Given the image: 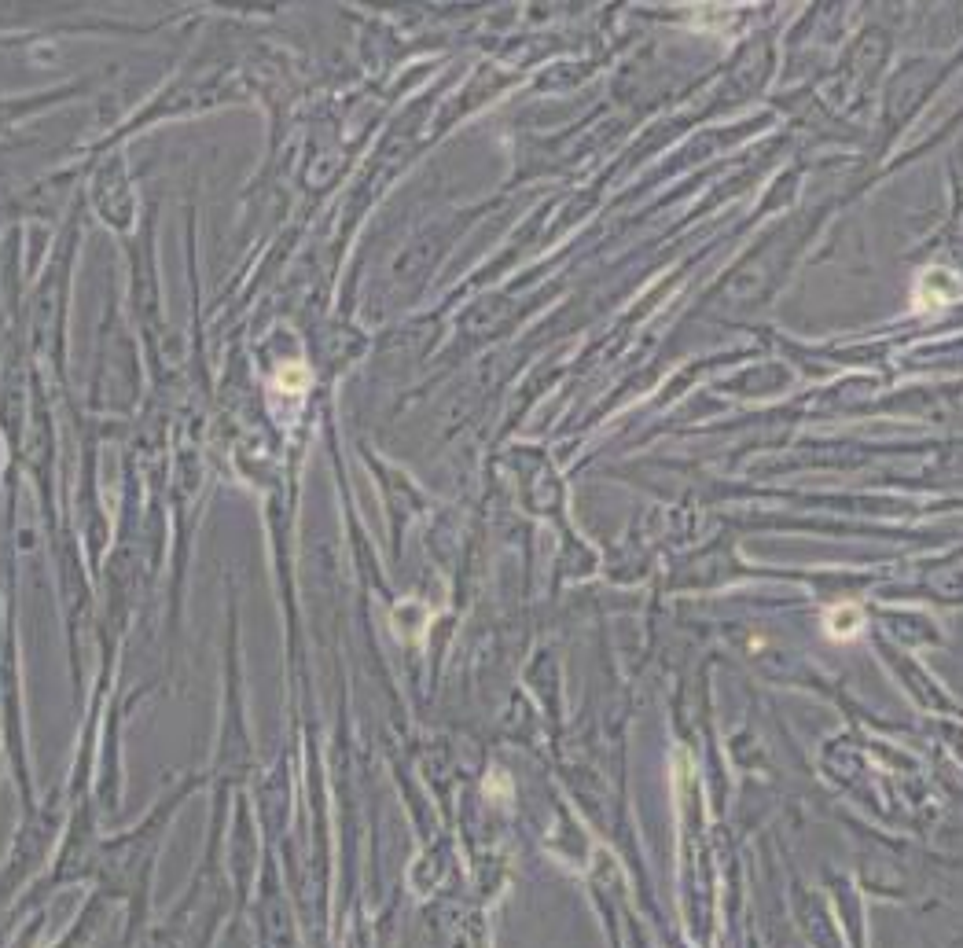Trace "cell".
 <instances>
[{
  "instance_id": "obj_1",
  "label": "cell",
  "mask_w": 963,
  "mask_h": 948,
  "mask_svg": "<svg viewBox=\"0 0 963 948\" xmlns=\"http://www.w3.org/2000/svg\"><path fill=\"white\" fill-rule=\"evenodd\" d=\"M960 294V280L949 269H927L916 283V309H941V305H949Z\"/></svg>"
},
{
  "instance_id": "obj_2",
  "label": "cell",
  "mask_w": 963,
  "mask_h": 948,
  "mask_svg": "<svg viewBox=\"0 0 963 948\" xmlns=\"http://www.w3.org/2000/svg\"><path fill=\"white\" fill-rule=\"evenodd\" d=\"M824 629L831 640H853L864 629V610L857 603H839L824 614Z\"/></svg>"
},
{
  "instance_id": "obj_3",
  "label": "cell",
  "mask_w": 963,
  "mask_h": 948,
  "mask_svg": "<svg viewBox=\"0 0 963 948\" xmlns=\"http://www.w3.org/2000/svg\"><path fill=\"white\" fill-rule=\"evenodd\" d=\"M309 386V372L306 364H284L280 372H276V379H272V390L276 394H295L302 397V390Z\"/></svg>"
},
{
  "instance_id": "obj_4",
  "label": "cell",
  "mask_w": 963,
  "mask_h": 948,
  "mask_svg": "<svg viewBox=\"0 0 963 948\" xmlns=\"http://www.w3.org/2000/svg\"><path fill=\"white\" fill-rule=\"evenodd\" d=\"M486 790H489V794H497V790H500V794L508 798V794H511L508 776H504V772H493V779H489V783H486Z\"/></svg>"
}]
</instances>
